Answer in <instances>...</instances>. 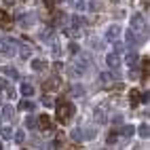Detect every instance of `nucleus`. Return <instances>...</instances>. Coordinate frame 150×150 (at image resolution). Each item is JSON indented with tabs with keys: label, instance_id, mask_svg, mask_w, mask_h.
I'll return each instance as SVG.
<instances>
[{
	"label": "nucleus",
	"instance_id": "nucleus-35",
	"mask_svg": "<svg viewBox=\"0 0 150 150\" xmlns=\"http://www.w3.org/2000/svg\"><path fill=\"white\" fill-rule=\"evenodd\" d=\"M148 99H150V97H148V91H146V93H139V102L148 104Z\"/></svg>",
	"mask_w": 150,
	"mask_h": 150
},
{
	"label": "nucleus",
	"instance_id": "nucleus-14",
	"mask_svg": "<svg viewBox=\"0 0 150 150\" xmlns=\"http://www.w3.org/2000/svg\"><path fill=\"white\" fill-rule=\"evenodd\" d=\"M118 133H121V135H125V137H131V135L135 133V127H133V125H125V127H121V129H118Z\"/></svg>",
	"mask_w": 150,
	"mask_h": 150
},
{
	"label": "nucleus",
	"instance_id": "nucleus-9",
	"mask_svg": "<svg viewBox=\"0 0 150 150\" xmlns=\"http://www.w3.org/2000/svg\"><path fill=\"white\" fill-rule=\"evenodd\" d=\"M118 34H121V28H118V25H110V28L106 30V38H108V40L118 38Z\"/></svg>",
	"mask_w": 150,
	"mask_h": 150
},
{
	"label": "nucleus",
	"instance_id": "nucleus-31",
	"mask_svg": "<svg viewBox=\"0 0 150 150\" xmlns=\"http://www.w3.org/2000/svg\"><path fill=\"white\" fill-rule=\"evenodd\" d=\"M72 139H76V142L83 139V131H81V129H74V131H72Z\"/></svg>",
	"mask_w": 150,
	"mask_h": 150
},
{
	"label": "nucleus",
	"instance_id": "nucleus-23",
	"mask_svg": "<svg viewBox=\"0 0 150 150\" xmlns=\"http://www.w3.org/2000/svg\"><path fill=\"white\" fill-rule=\"evenodd\" d=\"M4 74H6V76H11V81H17V78H19L17 70H15V68H11V66H8V68H4Z\"/></svg>",
	"mask_w": 150,
	"mask_h": 150
},
{
	"label": "nucleus",
	"instance_id": "nucleus-22",
	"mask_svg": "<svg viewBox=\"0 0 150 150\" xmlns=\"http://www.w3.org/2000/svg\"><path fill=\"white\" fill-rule=\"evenodd\" d=\"M137 133L142 135V137H148V135H150V127H148V123L139 125V127H137Z\"/></svg>",
	"mask_w": 150,
	"mask_h": 150
},
{
	"label": "nucleus",
	"instance_id": "nucleus-1",
	"mask_svg": "<svg viewBox=\"0 0 150 150\" xmlns=\"http://www.w3.org/2000/svg\"><path fill=\"white\" fill-rule=\"evenodd\" d=\"M55 108H57V121L62 123V125H66V123H70L72 121V116H74V106L70 104V102H66V99H62V102H57L55 104Z\"/></svg>",
	"mask_w": 150,
	"mask_h": 150
},
{
	"label": "nucleus",
	"instance_id": "nucleus-38",
	"mask_svg": "<svg viewBox=\"0 0 150 150\" xmlns=\"http://www.w3.org/2000/svg\"><path fill=\"white\" fill-rule=\"evenodd\" d=\"M76 51H78V47H76V45H70V53H72V55H74Z\"/></svg>",
	"mask_w": 150,
	"mask_h": 150
},
{
	"label": "nucleus",
	"instance_id": "nucleus-17",
	"mask_svg": "<svg viewBox=\"0 0 150 150\" xmlns=\"http://www.w3.org/2000/svg\"><path fill=\"white\" fill-rule=\"evenodd\" d=\"M112 81H114V76L110 74V72H104V74H99V83H102V85H110Z\"/></svg>",
	"mask_w": 150,
	"mask_h": 150
},
{
	"label": "nucleus",
	"instance_id": "nucleus-25",
	"mask_svg": "<svg viewBox=\"0 0 150 150\" xmlns=\"http://www.w3.org/2000/svg\"><path fill=\"white\" fill-rule=\"evenodd\" d=\"M13 137H15V142H17V144H23V142H25V131H23V129H19V131H17Z\"/></svg>",
	"mask_w": 150,
	"mask_h": 150
},
{
	"label": "nucleus",
	"instance_id": "nucleus-13",
	"mask_svg": "<svg viewBox=\"0 0 150 150\" xmlns=\"http://www.w3.org/2000/svg\"><path fill=\"white\" fill-rule=\"evenodd\" d=\"M25 127L28 129H38V118L34 114H28L25 116Z\"/></svg>",
	"mask_w": 150,
	"mask_h": 150
},
{
	"label": "nucleus",
	"instance_id": "nucleus-26",
	"mask_svg": "<svg viewBox=\"0 0 150 150\" xmlns=\"http://www.w3.org/2000/svg\"><path fill=\"white\" fill-rule=\"evenodd\" d=\"M97 135V129H87V131H83V137L85 139H93Z\"/></svg>",
	"mask_w": 150,
	"mask_h": 150
},
{
	"label": "nucleus",
	"instance_id": "nucleus-33",
	"mask_svg": "<svg viewBox=\"0 0 150 150\" xmlns=\"http://www.w3.org/2000/svg\"><path fill=\"white\" fill-rule=\"evenodd\" d=\"M57 2H59V0H45V6H47V8H51V11H53Z\"/></svg>",
	"mask_w": 150,
	"mask_h": 150
},
{
	"label": "nucleus",
	"instance_id": "nucleus-18",
	"mask_svg": "<svg viewBox=\"0 0 150 150\" xmlns=\"http://www.w3.org/2000/svg\"><path fill=\"white\" fill-rule=\"evenodd\" d=\"M19 55H21L23 59L32 57V47H28V45H21V49H19Z\"/></svg>",
	"mask_w": 150,
	"mask_h": 150
},
{
	"label": "nucleus",
	"instance_id": "nucleus-36",
	"mask_svg": "<svg viewBox=\"0 0 150 150\" xmlns=\"http://www.w3.org/2000/svg\"><path fill=\"white\" fill-rule=\"evenodd\" d=\"M42 104L45 106H53V99L51 97H42Z\"/></svg>",
	"mask_w": 150,
	"mask_h": 150
},
{
	"label": "nucleus",
	"instance_id": "nucleus-21",
	"mask_svg": "<svg viewBox=\"0 0 150 150\" xmlns=\"http://www.w3.org/2000/svg\"><path fill=\"white\" fill-rule=\"evenodd\" d=\"M72 95H74V97H83V95H85V87H83V85H74V87H72Z\"/></svg>",
	"mask_w": 150,
	"mask_h": 150
},
{
	"label": "nucleus",
	"instance_id": "nucleus-24",
	"mask_svg": "<svg viewBox=\"0 0 150 150\" xmlns=\"http://www.w3.org/2000/svg\"><path fill=\"white\" fill-rule=\"evenodd\" d=\"M13 114H15L13 106H4L2 108V118H13Z\"/></svg>",
	"mask_w": 150,
	"mask_h": 150
},
{
	"label": "nucleus",
	"instance_id": "nucleus-40",
	"mask_svg": "<svg viewBox=\"0 0 150 150\" xmlns=\"http://www.w3.org/2000/svg\"><path fill=\"white\" fill-rule=\"evenodd\" d=\"M15 2H17V0H4V4H6V6H13Z\"/></svg>",
	"mask_w": 150,
	"mask_h": 150
},
{
	"label": "nucleus",
	"instance_id": "nucleus-39",
	"mask_svg": "<svg viewBox=\"0 0 150 150\" xmlns=\"http://www.w3.org/2000/svg\"><path fill=\"white\" fill-rule=\"evenodd\" d=\"M114 91H123V83H116L114 85Z\"/></svg>",
	"mask_w": 150,
	"mask_h": 150
},
{
	"label": "nucleus",
	"instance_id": "nucleus-5",
	"mask_svg": "<svg viewBox=\"0 0 150 150\" xmlns=\"http://www.w3.org/2000/svg\"><path fill=\"white\" fill-rule=\"evenodd\" d=\"M142 28H144V17H142V13H135L131 17V30L133 32H139Z\"/></svg>",
	"mask_w": 150,
	"mask_h": 150
},
{
	"label": "nucleus",
	"instance_id": "nucleus-28",
	"mask_svg": "<svg viewBox=\"0 0 150 150\" xmlns=\"http://www.w3.org/2000/svg\"><path fill=\"white\" fill-rule=\"evenodd\" d=\"M0 135H2V139H11V135H13V131H11V127H4L2 131H0Z\"/></svg>",
	"mask_w": 150,
	"mask_h": 150
},
{
	"label": "nucleus",
	"instance_id": "nucleus-30",
	"mask_svg": "<svg viewBox=\"0 0 150 150\" xmlns=\"http://www.w3.org/2000/svg\"><path fill=\"white\" fill-rule=\"evenodd\" d=\"M114 53H121L123 51V49H125V42H121V40H116V38H114Z\"/></svg>",
	"mask_w": 150,
	"mask_h": 150
},
{
	"label": "nucleus",
	"instance_id": "nucleus-19",
	"mask_svg": "<svg viewBox=\"0 0 150 150\" xmlns=\"http://www.w3.org/2000/svg\"><path fill=\"white\" fill-rule=\"evenodd\" d=\"M85 23H87V21H85L81 15H74V17H72V28H76V30H78V28H83Z\"/></svg>",
	"mask_w": 150,
	"mask_h": 150
},
{
	"label": "nucleus",
	"instance_id": "nucleus-37",
	"mask_svg": "<svg viewBox=\"0 0 150 150\" xmlns=\"http://www.w3.org/2000/svg\"><path fill=\"white\" fill-rule=\"evenodd\" d=\"M8 87V81L6 78H0V89H6Z\"/></svg>",
	"mask_w": 150,
	"mask_h": 150
},
{
	"label": "nucleus",
	"instance_id": "nucleus-6",
	"mask_svg": "<svg viewBox=\"0 0 150 150\" xmlns=\"http://www.w3.org/2000/svg\"><path fill=\"white\" fill-rule=\"evenodd\" d=\"M106 64H108V68L116 70L118 66H121V57H118V53H108V57H106Z\"/></svg>",
	"mask_w": 150,
	"mask_h": 150
},
{
	"label": "nucleus",
	"instance_id": "nucleus-34",
	"mask_svg": "<svg viewBox=\"0 0 150 150\" xmlns=\"http://www.w3.org/2000/svg\"><path fill=\"white\" fill-rule=\"evenodd\" d=\"M8 25V17H6V13H2V17H0V28H6Z\"/></svg>",
	"mask_w": 150,
	"mask_h": 150
},
{
	"label": "nucleus",
	"instance_id": "nucleus-10",
	"mask_svg": "<svg viewBox=\"0 0 150 150\" xmlns=\"http://www.w3.org/2000/svg\"><path fill=\"white\" fill-rule=\"evenodd\" d=\"M125 38H127V47H137L139 45V38L133 34V30H127V36Z\"/></svg>",
	"mask_w": 150,
	"mask_h": 150
},
{
	"label": "nucleus",
	"instance_id": "nucleus-4",
	"mask_svg": "<svg viewBox=\"0 0 150 150\" xmlns=\"http://www.w3.org/2000/svg\"><path fill=\"white\" fill-rule=\"evenodd\" d=\"M59 83H62V78H59V76H51V78L42 85V91H45V93H47V91H53V89L59 87Z\"/></svg>",
	"mask_w": 150,
	"mask_h": 150
},
{
	"label": "nucleus",
	"instance_id": "nucleus-42",
	"mask_svg": "<svg viewBox=\"0 0 150 150\" xmlns=\"http://www.w3.org/2000/svg\"><path fill=\"white\" fill-rule=\"evenodd\" d=\"M0 121H2V116H0Z\"/></svg>",
	"mask_w": 150,
	"mask_h": 150
},
{
	"label": "nucleus",
	"instance_id": "nucleus-3",
	"mask_svg": "<svg viewBox=\"0 0 150 150\" xmlns=\"http://www.w3.org/2000/svg\"><path fill=\"white\" fill-rule=\"evenodd\" d=\"M38 127H40V131H45V133H51L53 131V123H51V118H49L47 114H42V116H38Z\"/></svg>",
	"mask_w": 150,
	"mask_h": 150
},
{
	"label": "nucleus",
	"instance_id": "nucleus-7",
	"mask_svg": "<svg viewBox=\"0 0 150 150\" xmlns=\"http://www.w3.org/2000/svg\"><path fill=\"white\" fill-rule=\"evenodd\" d=\"M34 21H36V15L32 13V15H21L19 17V25H21L23 30H28L30 25H34Z\"/></svg>",
	"mask_w": 150,
	"mask_h": 150
},
{
	"label": "nucleus",
	"instance_id": "nucleus-15",
	"mask_svg": "<svg viewBox=\"0 0 150 150\" xmlns=\"http://www.w3.org/2000/svg\"><path fill=\"white\" fill-rule=\"evenodd\" d=\"M125 62H127V66H129V68H137V62H139V57H137L135 53H129V55L125 57Z\"/></svg>",
	"mask_w": 150,
	"mask_h": 150
},
{
	"label": "nucleus",
	"instance_id": "nucleus-27",
	"mask_svg": "<svg viewBox=\"0 0 150 150\" xmlns=\"http://www.w3.org/2000/svg\"><path fill=\"white\" fill-rule=\"evenodd\" d=\"M129 95H131V104L137 106V104H139V91H135V89H133V91L129 93Z\"/></svg>",
	"mask_w": 150,
	"mask_h": 150
},
{
	"label": "nucleus",
	"instance_id": "nucleus-32",
	"mask_svg": "<svg viewBox=\"0 0 150 150\" xmlns=\"http://www.w3.org/2000/svg\"><path fill=\"white\" fill-rule=\"evenodd\" d=\"M112 125H123V114H114L112 116Z\"/></svg>",
	"mask_w": 150,
	"mask_h": 150
},
{
	"label": "nucleus",
	"instance_id": "nucleus-41",
	"mask_svg": "<svg viewBox=\"0 0 150 150\" xmlns=\"http://www.w3.org/2000/svg\"><path fill=\"white\" fill-rule=\"evenodd\" d=\"M0 148H2V142H0Z\"/></svg>",
	"mask_w": 150,
	"mask_h": 150
},
{
	"label": "nucleus",
	"instance_id": "nucleus-16",
	"mask_svg": "<svg viewBox=\"0 0 150 150\" xmlns=\"http://www.w3.org/2000/svg\"><path fill=\"white\" fill-rule=\"evenodd\" d=\"M19 91H21V95L30 97V95H34V87L30 85V83H23V85H21V89H19Z\"/></svg>",
	"mask_w": 150,
	"mask_h": 150
},
{
	"label": "nucleus",
	"instance_id": "nucleus-11",
	"mask_svg": "<svg viewBox=\"0 0 150 150\" xmlns=\"http://www.w3.org/2000/svg\"><path fill=\"white\" fill-rule=\"evenodd\" d=\"M19 110H28V112H34V110H36V104L32 102V99H23V102L21 104H19Z\"/></svg>",
	"mask_w": 150,
	"mask_h": 150
},
{
	"label": "nucleus",
	"instance_id": "nucleus-2",
	"mask_svg": "<svg viewBox=\"0 0 150 150\" xmlns=\"http://www.w3.org/2000/svg\"><path fill=\"white\" fill-rule=\"evenodd\" d=\"M2 55H4V57H15V55H17V40H15V38H8V36H4Z\"/></svg>",
	"mask_w": 150,
	"mask_h": 150
},
{
	"label": "nucleus",
	"instance_id": "nucleus-12",
	"mask_svg": "<svg viewBox=\"0 0 150 150\" xmlns=\"http://www.w3.org/2000/svg\"><path fill=\"white\" fill-rule=\"evenodd\" d=\"M45 68H47L45 59H32V70H34V72H42Z\"/></svg>",
	"mask_w": 150,
	"mask_h": 150
},
{
	"label": "nucleus",
	"instance_id": "nucleus-20",
	"mask_svg": "<svg viewBox=\"0 0 150 150\" xmlns=\"http://www.w3.org/2000/svg\"><path fill=\"white\" fill-rule=\"evenodd\" d=\"M70 4H72V8H76V11H85V0H68Z\"/></svg>",
	"mask_w": 150,
	"mask_h": 150
},
{
	"label": "nucleus",
	"instance_id": "nucleus-8",
	"mask_svg": "<svg viewBox=\"0 0 150 150\" xmlns=\"http://www.w3.org/2000/svg\"><path fill=\"white\" fill-rule=\"evenodd\" d=\"M93 118H95L97 125H106L108 123V116H106V110L104 108H97L95 112H93Z\"/></svg>",
	"mask_w": 150,
	"mask_h": 150
},
{
	"label": "nucleus",
	"instance_id": "nucleus-29",
	"mask_svg": "<svg viewBox=\"0 0 150 150\" xmlns=\"http://www.w3.org/2000/svg\"><path fill=\"white\" fill-rule=\"evenodd\" d=\"M116 137H118V129L110 131V133H108V144H114V142H116Z\"/></svg>",
	"mask_w": 150,
	"mask_h": 150
}]
</instances>
